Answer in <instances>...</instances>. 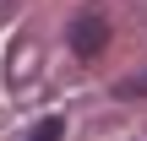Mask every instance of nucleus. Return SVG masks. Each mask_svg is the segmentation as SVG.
<instances>
[{
  "label": "nucleus",
  "instance_id": "1",
  "mask_svg": "<svg viewBox=\"0 0 147 141\" xmlns=\"http://www.w3.org/2000/svg\"><path fill=\"white\" fill-rule=\"evenodd\" d=\"M104 43H109V22H104V16H93V11H87V16H76V22H71V54L93 60Z\"/></svg>",
  "mask_w": 147,
  "mask_h": 141
},
{
  "label": "nucleus",
  "instance_id": "2",
  "mask_svg": "<svg viewBox=\"0 0 147 141\" xmlns=\"http://www.w3.org/2000/svg\"><path fill=\"white\" fill-rule=\"evenodd\" d=\"M115 92H120V98H147V71H142V76H125Z\"/></svg>",
  "mask_w": 147,
  "mask_h": 141
},
{
  "label": "nucleus",
  "instance_id": "3",
  "mask_svg": "<svg viewBox=\"0 0 147 141\" xmlns=\"http://www.w3.org/2000/svg\"><path fill=\"white\" fill-rule=\"evenodd\" d=\"M60 136H65V120H44V125H38L27 141H60Z\"/></svg>",
  "mask_w": 147,
  "mask_h": 141
}]
</instances>
